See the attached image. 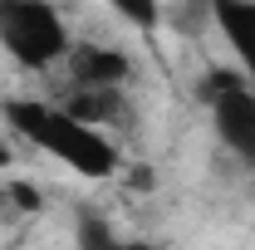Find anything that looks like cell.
I'll list each match as a JSON object with an SVG mask.
<instances>
[{"label": "cell", "mask_w": 255, "mask_h": 250, "mask_svg": "<svg viewBox=\"0 0 255 250\" xmlns=\"http://www.w3.org/2000/svg\"><path fill=\"white\" fill-rule=\"evenodd\" d=\"M69 69H74L79 89H123V79L132 74L128 54L108 49V44H74L69 49Z\"/></svg>", "instance_id": "cell-4"}, {"label": "cell", "mask_w": 255, "mask_h": 250, "mask_svg": "<svg viewBox=\"0 0 255 250\" xmlns=\"http://www.w3.org/2000/svg\"><path fill=\"white\" fill-rule=\"evenodd\" d=\"M108 250H152V246H147V241H113Z\"/></svg>", "instance_id": "cell-11"}, {"label": "cell", "mask_w": 255, "mask_h": 250, "mask_svg": "<svg viewBox=\"0 0 255 250\" xmlns=\"http://www.w3.org/2000/svg\"><path fill=\"white\" fill-rule=\"evenodd\" d=\"M5 162H10V147H5V142H0V167H5Z\"/></svg>", "instance_id": "cell-12"}, {"label": "cell", "mask_w": 255, "mask_h": 250, "mask_svg": "<svg viewBox=\"0 0 255 250\" xmlns=\"http://www.w3.org/2000/svg\"><path fill=\"white\" fill-rule=\"evenodd\" d=\"M211 20L231 39V49L241 59V74L251 79V89H255V0H216L211 5Z\"/></svg>", "instance_id": "cell-5"}, {"label": "cell", "mask_w": 255, "mask_h": 250, "mask_svg": "<svg viewBox=\"0 0 255 250\" xmlns=\"http://www.w3.org/2000/svg\"><path fill=\"white\" fill-rule=\"evenodd\" d=\"M236 89H251V79H246L241 69H211L206 84H201V98H206V103H221V98L236 94Z\"/></svg>", "instance_id": "cell-7"}, {"label": "cell", "mask_w": 255, "mask_h": 250, "mask_svg": "<svg viewBox=\"0 0 255 250\" xmlns=\"http://www.w3.org/2000/svg\"><path fill=\"white\" fill-rule=\"evenodd\" d=\"M0 44L25 69H49L74 49L59 10L39 5V0H0Z\"/></svg>", "instance_id": "cell-2"}, {"label": "cell", "mask_w": 255, "mask_h": 250, "mask_svg": "<svg viewBox=\"0 0 255 250\" xmlns=\"http://www.w3.org/2000/svg\"><path fill=\"white\" fill-rule=\"evenodd\" d=\"M5 118H10V127L25 142H34L39 152H49V157H59L64 167H74L79 177H113L118 172V147L103 132L74 123L64 108L30 103V98H10L5 103Z\"/></svg>", "instance_id": "cell-1"}, {"label": "cell", "mask_w": 255, "mask_h": 250, "mask_svg": "<svg viewBox=\"0 0 255 250\" xmlns=\"http://www.w3.org/2000/svg\"><path fill=\"white\" fill-rule=\"evenodd\" d=\"M5 196H10L20 211H39V191H34L30 182H10V187H5Z\"/></svg>", "instance_id": "cell-10"}, {"label": "cell", "mask_w": 255, "mask_h": 250, "mask_svg": "<svg viewBox=\"0 0 255 250\" xmlns=\"http://www.w3.org/2000/svg\"><path fill=\"white\" fill-rule=\"evenodd\" d=\"M118 15L132 20V25H157V20H162L157 5H142V0H118Z\"/></svg>", "instance_id": "cell-9"}, {"label": "cell", "mask_w": 255, "mask_h": 250, "mask_svg": "<svg viewBox=\"0 0 255 250\" xmlns=\"http://www.w3.org/2000/svg\"><path fill=\"white\" fill-rule=\"evenodd\" d=\"M64 113L74 123H84V127L98 132V123H113L123 113V94L118 89H74V98L64 103Z\"/></svg>", "instance_id": "cell-6"}, {"label": "cell", "mask_w": 255, "mask_h": 250, "mask_svg": "<svg viewBox=\"0 0 255 250\" xmlns=\"http://www.w3.org/2000/svg\"><path fill=\"white\" fill-rule=\"evenodd\" d=\"M79 246H84V250H108V246H113V231H108L98 216H84V221H79Z\"/></svg>", "instance_id": "cell-8"}, {"label": "cell", "mask_w": 255, "mask_h": 250, "mask_svg": "<svg viewBox=\"0 0 255 250\" xmlns=\"http://www.w3.org/2000/svg\"><path fill=\"white\" fill-rule=\"evenodd\" d=\"M211 118H216L221 142L255 172V89H236L221 103H211Z\"/></svg>", "instance_id": "cell-3"}]
</instances>
